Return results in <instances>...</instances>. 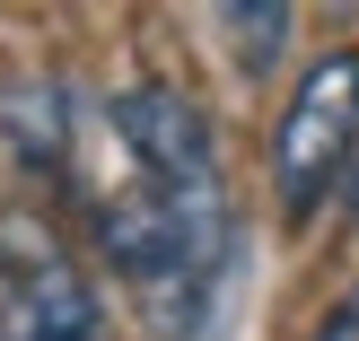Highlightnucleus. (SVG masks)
Returning <instances> with one entry per match:
<instances>
[{
	"instance_id": "f03ea898",
	"label": "nucleus",
	"mask_w": 359,
	"mask_h": 341,
	"mask_svg": "<svg viewBox=\"0 0 359 341\" xmlns=\"http://www.w3.org/2000/svg\"><path fill=\"white\" fill-rule=\"evenodd\" d=\"M88 132L105 140L123 175L140 184H219V132H210L202 97L167 79H140V88H114V97L88 114Z\"/></svg>"
},
{
	"instance_id": "20e7f679",
	"label": "nucleus",
	"mask_w": 359,
	"mask_h": 341,
	"mask_svg": "<svg viewBox=\"0 0 359 341\" xmlns=\"http://www.w3.org/2000/svg\"><path fill=\"white\" fill-rule=\"evenodd\" d=\"M0 132H9V149H18L27 175H70L88 114H79V97L62 79H18V88H0Z\"/></svg>"
},
{
	"instance_id": "0eeeda50",
	"label": "nucleus",
	"mask_w": 359,
	"mask_h": 341,
	"mask_svg": "<svg viewBox=\"0 0 359 341\" xmlns=\"http://www.w3.org/2000/svg\"><path fill=\"white\" fill-rule=\"evenodd\" d=\"M342 210L359 219V158H351V175H342Z\"/></svg>"
},
{
	"instance_id": "39448f33",
	"label": "nucleus",
	"mask_w": 359,
	"mask_h": 341,
	"mask_svg": "<svg viewBox=\"0 0 359 341\" xmlns=\"http://www.w3.org/2000/svg\"><path fill=\"white\" fill-rule=\"evenodd\" d=\"M219 35H228V62L245 70V79H272L280 62H290V35H298V9H280V0H255V9H219Z\"/></svg>"
},
{
	"instance_id": "423d86ee",
	"label": "nucleus",
	"mask_w": 359,
	"mask_h": 341,
	"mask_svg": "<svg viewBox=\"0 0 359 341\" xmlns=\"http://www.w3.org/2000/svg\"><path fill=\"white\" fill-rule=\"evenodd\" d=\"M307 341H359V289H351V298H342V307H333V315H325V324H316Z\"/></svg>"
},
{
	"instance_id": "7ed1b4c3",
	"label": "nucleus",
	"mask_w": 359,
	"mask_h": 341,
	"mask_svg": "<svg viewBox=\"0 0 359 341\" xmlns=\"http://www.w3.org/2000/svg\"><path fill=\"white\" fill-rule=\"evenodd\" d=\"M105 298L53 237L0 219V341H105Z\"/></svg>"
},
{
	"instance_id": "f257e3e1",
	"label": "nucleus",
	"mask_w": 359,
	"mask_h": 341,
	"mask_svg": "<svg viewBox=\"0 0 359 341\" xmlns=\"http://www.w3.org/2000/svg\"><path fill=\"white\" fill-rule=\"evenodd\" d=\"M359 158V44L316 53L298 70L290 105L272 132V184H280V219L307 228L325 202H342V175Z\"/></svg>"
}]
</instances>
